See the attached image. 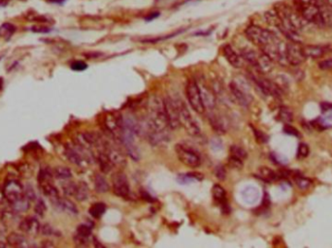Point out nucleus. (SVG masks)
Listing matches in <instances>:
<instances>
[{
  "label": "nucleus",
  "instance_id": "nucleus-1",
  "mask_svg": "<svg viewBox=\"0 0 332 248\" xmlns=\"http://www.w3.org/2000/svg\"><path fill=\"white\" fill-rule=\"evenodd\" d=\"M148 131L168 132L169 128L165 117L163 100L159 97H153L149 103L148 113ZM148 133V132H147Z\"/></svg>",
  "mask_w": 332,
  "mask_h": 248
},
{
  "label": "nucleus",
  "instance_id": "nucleus-2",
  "mask_svg": "<svg viewBox=\"0 0 332 248\" xmlns=\"http://www.w3.org/2000/svg\"><path fill=\"white\" fill-rule=\"evenodd\" d=\"M295 10L309 22L317 26L326 25L322 8L310 0H295Z\"/></svg>",
  "mask_w": 332,
  "mask_h": 248
},
{
  "label": "nucleus",
  "instance_id": "nucleus-3",
  "mask_svg": "<svg viewBox=\"0 0 332 248\" xmlns=\"http://www.w3.org/2000/svg\"><path fill=\"white\" fill-rule=\"evenodd\" d=\"M245 33L248 39L259 48L266 46L267 44L271 43L273 40H275L278 37L273 32L267 29H264L260 26H257V25H250L246 29Z\"/></svg>",
  "mask_w": 332,
  "mask_h": 248
},
{
  "label": "nucleus",
  "instance_id": "nucleus-4",
  "mask_svg": "<svg viewBox=\"0 0 332 248\" xmlns=\"http://www.w3.org/2000/svg\"><path fill=\"white\" fill-rule=\"evenodd\" d=\"M179 112V119L180 124L183 125L185 130L192 136H198L200 134V128L198 126L195 120L193 118L192 114L190 113L187 105L181 99L175 100Z\"/></svg>",
  "mask_w": 332,
  "mask_h": 248
},
{
  "label": "nucleus",
  "instance_id": "nucleus-5",
  "mask_svg": "<svg viewBox=\"0 0 332 248\" xmlns=\"http://www.w3.org/2000/svg\"><path fill=\"white\" fill-rule=\"evenodd\" d=\"M177 156L179 158V160L186 166L190 167V168H197L200 166L201 164V157L198 154V152L194 149L193 147L183 144V143H179L176 145L175 147Z\"/></svg>",
  "mask_w": 332,
  "mask_h": 248
},
{
  "label": "nucleus",
  "instance_id": "nucleus-6",
  "mask_svg": "<svg viewBox=\"0 0 332 248\" xmlns=\"http://www.w3.org/2000/svg\"><path fill=\"white\" fill-rule=\"evenodd\" d=\"M187 96L191 107L197 114H203L205 112V107L203 104L201 92L197 82L191 80L187 86Z\"/></svg>",
  "mask_w": 332,
  "mask_h": 248
},
{
  "label": "nucleus",
  "instance_id": "nucleus-7",
  "mask_svg": "<svg viewBox=\"0 0 332 248\" xmlns=\"http://www.w3.org/2000/svg\"><path fill=\"white\" fill-rule=\"evenodd\" d=\"M163 106H164V112L165 117L167 120V124L170 129L175 130L180 127V119H179V112L177 108V104L175 99L166 96L163 99Z\"/></svg>",
  "mask_w": 332,
  "mask_h": 248
},
{
  "label": "nucleus",
  "instance_id": "nucleus-8",
  "mask_svg": "<svg viewBox=\"0 0 332 248\" xmlns=\"http://www.w3.org/2000/svg\"><path fill=\"white\" fill-rule=\"evenodd\" d=\"M252 79L264 94L277 98L282 96L283 90L279 88V86L276 83L267 80L259 75H252Z\"/></svg>",
  "mask_w": 332,
  "mask_h": 248
},
{
  "label": "nucleus",
  "instance_id": "nucleus-9",
  "mask_svg": "<svg viewBox=\"0 0 332 248\" xmlns=\"http://www.w3.org/2000/svg\"><path fill=\"white\" fill-rule=\"evenodd\" d=\"M287 59L289 62V65L293 66H298L302 64L305 59V53L303 51V47L299 45V43L296 42H290L287 44Z\"/></svg>",
  "mask_w": 332,
  "mask_h": 248
},
{
  "label": "nucleus",
  "instance_id": "nucleus-10",
  "mask_svg": "<svg viewBox=\"0 0 332 248\" xmlns=\"http://www.w3.org/2000/svg\"><path fill=\"white\" fill-rule=\"evenodd\" d=\"M231 94L238 104L243 107H248L253 100L252 95L249 93L247 87H243L242 83L232 82L229 86Z\"/></svg>",
  "mask_w": 332,
  "mask_h": 248
},
{
  "label": "nucleus",
  "instance_id": "nucleus-11",
  "mask_svg": "<svg viewBox=\"0 0 332 248\" xmlns=\"http://www.w3.org/2000/svg\"><path fill=\"white\" fill-rule=\"evenodd\" d=\"M2 190L10 204L17 202L23 197V186L17 179L7 180Z\"/></svg>",
  "mask_w": 332,
  "mask_h": 248
},
{
  "label": "nucleus",
  "instance_id": "nucleus-12",
  "mask_svg": "<svg viewBox=\"0 0 332 248\" xmlns=\"http://www.w3.org/2000/svg\"><path fill=\"white\" fill-rule=\"evenodd\" d=\"M113 191L121 198H126L130 193L129 182L126 176L123 173H117L113 176Z\"/></svg>",
  "mask_w": 332,
  "mask_h": 248
},
{
  "label": "nucleus",
  "instance_id": "nucleus-13",
  "mask_svg": "<svg viewBox=\"0 0 332 248\" xmlns=\"http://www.w3.org/2000/svg\"><path fill=\"white\" fill-rule=\"evenodd\" d=\"M19 228L21 233L28 234L31 236H36L40 233L41 223L37 217L27 216V217H24L20 221Z\"/></svg>",
  "mask_w": 332,
  "mask_h": 248
},
{
  "label": "nucleus",
  "instance_id": "nucleus-14",
  "mask_svg": "<svg viewBox=\"0 0 332 248\" xmlns=\"http://www.w3.org/2000/svg\"><path fill=\"white\" fill-rule=\"evenodd\" d=\"M222 53L226 60L229 62L231 66L234 68H242L244 66V59L241 54H238L231 46L225 45L222 48Z\"/></svg>",
  "mask_w": 332,
  "mask_h": 248
},
{
  "label": "nucleus",
  "instance_id": "nucleus-15",
  "mask_svg": "<svg viewBox=\"0 0 332 248\" xmlns=\"http://www.w3.org/2000/svg\"><path fill=\"white\" fill-rule=\"evenodd\" d=\"M199 89H200V92H201V96H202L205 109L210 110V111L214 110L217 105V100H216L215 94L213 93V90L210 89L205 85H200Z\"/></svg>",
  "mask_w": 332,
  "mask_h": 248
},
{
  "label": "nucleus",
  "instance_id": "nucleus-16",
  "mask_svg": "<svg viewBox=\"0 0 332 248\" xmlns=\"http://www.w3.org/2000/svg\"><path fill=\"white\" fill-rule=\"evenodd\" d=\"M64 153H65L66 158L74 165L83 166V164L85 163V156L80 151V149L75 148L74 146H70V145L66 146Z\"/></svg>",
  "mask_w": 332,
  "mask_h": 248
},
{
  "label": "nucleus",
  "instance_id": "nucleus-17",
  "mask_svg": "<svg viewBox=\"0 0 332 248\" xmlns=\"http://www.w3.org/2000/svg\"><path fill=\"white\" fill-rule=\"evenodd\" d=\"M212 195L217 204H219L222 209V211H226V213L229 212V208L227 206V200H226V192L225 190L219 184H215L212 188Z\"/></svg>",
  "mask_w": 332,
  "mask_h": 248
},
{
  "label": "nucleus",
  "instance_id": "nucleus-18",
  "mask_svg": "<svg viewBox=\"0 0 332 248\" xmlns=\"http://www.w3.org/2000/svg\"><path fill=\"white\" fill-rule=\"evenodd\" d=\"M105 153L107 154L108 158L110 159L111 163L113 166L121 167L125 164V157L124 155L117 148L113 146H107L105 149Z\"/></svg>",
  "mask_w": 332,
  "mask_h": 248
},
{
  "label": "nucleus",
  "instance_id": "nucleus-19",
  "mask_svg": "<svg viewBox=\"0 0 332 248\" xmlns=\"http://www.w3.org/2000/svg\"><path fill=\"white\" fill-rule=\"evenodd\" d=\"M258 177L267 182H274V181H278L281 180V174L280 171L279 172H275L274 170L267 168V167H261L258 170Z\"/></svg>",
  "mask_w": 332,
  "mask_h": 248
},
{
  "label": "nucleus",
  "instance_id": "nucleus-20",
  "mask_svg": "<svg viewBox=\"0 0 332 248\" xmlns=\"http://www.w3.org/2000/svg\"><path fill=\"white\" fill-rule=\"evenodd\" d=\"M40 185H41V190H42L43 194L48 199H50L53 204H55L59 199V190L50 181L42 182V183H40Z\"/></svg>",
  "mask_w": 332,
  "mask_h": 248
},
{
  "label": "nucleus",
  "instance_id": "nucleus-21",
  "mask_svg": "<svg viewBox=\"0 0 332 248\" xmlns=\"http://www.w3.org/2000/svg\"><path fill=\"white\" fill-rule=\"evenodd\" d=\"M7 244L13 248H28L30 245L25 236L18 233H12L7 237Z\"/></svg>",
  "mask_w": 332,
  "mask_h": 248
},
{
  "label": "nucleus",
  "instance_id": "nucleus-22",
  "mask_svg": "<svg viewBox=\"0 0 332 248\" xmlns=\"http://www.w3.org/2000/svg\"><path fill=\"white\" fill-rule=\"evenodd\" d=\"M303 51H304L306 58L310 57V58L317 59V58L324 56L327 53V48L323 46H315V45L305 46L303 47Z\"/></svg>",
  "mask_w": 332,
  "mask_h": 248
},
{
  "label": "nucleus",
  "instance_id": "nucleus-23",
  "mask_svg": "<svg viewBox=\"0 0 332 248\" xmlns=\"http://www.w3.org/2000/svg\"><path fill=\"white\" fill-rule=\"evenodd\" d=\"M55 205L60 209L61 211L70 213V214H78V208L76 207V205L71 202L69 199L65 198H60L55 203Z\"/></svg>",
  "mask_w": 332,
  "mask_h": 248
},
{
  "label": "nucleus",
  "instance_id": "nucleus-24",
  "mask_svg": "<svg viewBox=\"0 0 332 248\" xmlns=\"http://www.w3.org/2000/svg\"><path fill=\"white\" fill-rule=\"evenodd\" d=\"M80 142L81 144L84 146H92V145H96L98 144V142H100V138L98 137V134L93 133V132H85L83 134L80 135Z\"/></svg>",
  "mask_w": 332,
  "mask_h": 248
},
{
  "label": "nucleus",
  "instance_id": "nucleus-25",
  "mask_svg": "<svg viewBox=\"0 0 332 248\" xmlns=\"http://www.w3.org/2000/svg\"><path fill=\"white\" fill-rule=\"evenodd\" d=\"M89 196H90V189L88 187V184L84 181L78 182L76 191L74 194L75 199L80 202H83V201H86L89 198Z\"/></svg>",
  "mask_w": 332,
  "mask_h": 248
},
{
  "label": "nucleus",
  "instance_id": "nucleus-26",
  "mask_svg": "<svg viewBox=\"0 0 332 248\" xmlns=\"http://www.w3.org/2000/svg\"><path fill=\"white\" fill-rule=\"evenodd\" d=\"M29 206H30V202L24 196L20 198V200H18L17 202L11 204L12 212L17 213H25L29 209Z\"/></svg>",
  "mask_w": 332,
  "mask_h": 248
},
{
  "label": "nucleus",
  "instance_id": "nucleus-27",
  "mask_svg": "<svg viewBox=\"0 0 332 248\" xmlns=\"http://www.w3.org/2000/svg\"><path fill=\"white\" fill-rule=\"evenodd\" d=\"M95 187L98 193H106L109 191V184L102 175H97L95 178Z\"/></svg>",
  "mask_w": 332,
  "mask_h": 248
},
{
  "label": "nucleus",
  "instance_id": "nucleus-28",
  "mask_svg": "<svg viewBox=\"0 0 332 248\" xmlns=\"http://www.w3.org/2000/svg\"><path fill=\"white\" fill-rule=\"evenodd\" d=\"M53 174H54V177L56 178L61 179V180H67V179L72 177V173H71L70 169H68L66 167H62V166H59V167L55 168L53 170Z\"/></svg>",
  "mask_w": 332,
  "mask_h": 248
},
{
  "label": "nucleus",
  "instance_id": "nucleus-29",
  "mask_svg": "<svg viewBox=\"0 0 332 248\" xmlns=\"http://www.w3.org/2000/svg\"><path fill=\"white\" fill-rule=\"evenodd\" d=\"M293 179L295 181L297 187L300 190H306V189L310 188V186L312 184L311 180L306 178V177H302V175L299 172H295L294 177H293Z\"/></svg>",
  "mask_w": 332,
  "mask_h": 248
},
{
  "label": "nucleus",
  "instance_id": "nucleus-30",
  "mask_svg": "<svg viewBox=\"0 0 332 248\" xmlns=\"http://www.w3.org/2000/svg\"><path fill=\"white\" fill-rule=\"evenodd\" d=\"M278 118H279L280 122H282L285 124H290L293 121V114L291 109H289L287 107H282L279 110Z\"/></svg>",
  "mask_w": 332,
  "mask_h": 248
},
{
  "label": "nucleus",
  "instance_id": "nucleus-31",
  "mask_svg": "<svg viewBox=\"0 0 332 248\" xmlns=\"http://www.w3.org/2000/svg\"><path fill=\"white\" fill-rule=\"evenodd\" d=\"M106 213V206L103 203H96L90 209V214L94 218H100Z\"/></svg>",
  "mask_w": 332,
  "mask_h": 248
},
{
  "label": "nucleus",
  "instance_id": "nucleus-32",
  "mask_svg": "<svg viewBox=\"0 0 332 248\" xmlns=\"http://www.w3.org/2000/svg\"><path fill=\"white\" fill-rule=\"evenodd\" d=\"M16 32V27L14 24L6 22L3 23L0 26V37L4 38V39H9L13 36V34Z\"/></svg>",
  "mask_w": 332,
  "mask_h": 248
},
{
  "label": "nucleus",
  "instance_id": "nucleus-33",
  "mask_svg": "<svg viewBox=\"0 0 332 248\" xmlns=\"http://www.w3.org/2000/svg\"><path fill=\"white\" fill-rule=\"evenodd\" d=\"M247 156H248L247 151L244 148H242L241 146L232 145L230 147V157L238 159L240 161H243L247 158Z\"/></svg>",
  "mask_w": 332,
  "mask_h": 248
},
{
  "label": "nucleus",
  "instance_id": "nucleus-34",
  "mask_svg": "<svg viewBox=\"0 0 332 248\" xmlns=\"http://www.w3.org/2000/svg\"><path fill=\"white\" fill-rule=\"evenodd\" d=\"M98 161H99V165H100V168H101L102 172H105V173L110 172L111 169L113 168V164L111 163L110 159L108 158V156L105 153V151L99 153Z\"/></svg>",
  "mask_w": 332,
  "mask_h": 248
},
{
  "label": "nucleus",
  "instance_id": "nucleus-35",
  "mask_svg": "<svg viewBox=\"0 0 332 248\" xmlns=\"http://www.w3.org/2000/svg\"><path fill=\"white\" fill-rule=\"evenodd\" d=\"M209 121H210V124H211V126L213 127V129L217 132V133H220V134H223L225 133V128H224V124L221 122V119L216 116V115H210L209 116Z\"/></svg>",
  "mask_w": 332,
  "mask_h": 248
},
{
  "label": "nucleus",
  "instance_id": "nucleus-36",
  "mask_svg": "<svg viewBox=\"0 0 332 248\" xmlns=\"http://www.w3.org/2000/svg\"><path fill=\"white\" fill-rule=\"evenodd\" d=\"M243 198L247 203H254L258 198V193L254 188L248 187L243 192Z\"/></svg>",
  "mask_w": 332,
  "mask_h": 248
},
{
  "label": "nucleus",
  "instance_id": "nucleus-37",
  "mask_svg": "<svg viewBox=\"0 0 332 248\" xmlns=\"http://www.w3.org/2000/svg\"><path fill=\"white\" fill-rule=\"evenodd\" d=\"M0 212H1L2 214L12 212L11 204L6 199V197H5L4 193H3V190H0Z\"/></svg>",
  "mask_w": 332,
  "mask_h": 248
},
{
  "label": "nucleus",
  "instance_id": "nucleus-38",
  "mask_svg": "<svg viewBox=\"0 0 332 248\" xmlns=\"http://www.w3.org/2000/svg\"><path fill=\"white\" fill-rule=\"evenodd\" d=\"M92 231H93V227L89 224H80L77 228V234L86 238H90L92 235Z\"/></svg>",
  "mask_w": 332,
  "mask_h": 248
},
{
  "label": "nucleus",
  "instance_id": "nucleus-39",
  "mask_svg": "<svg viewBox=\"0 0 332 248\" xmlns=\"http://www.w3.org/2000/svg\"><path fill=\"white\" fill-rule=\"evenodd\" d=\"M40 233L43 236H47V237H52V236H59V232L53 228L50 224H43L41 225V230Z\"/></svg>",
  "mask_w": 332,
  "mask_h": 248
},
{
  "label": "nucleus",
  "instance_id": "nucleus-40",
  "mask_svg": "<svg viewBox=\"0 0 332 248\" xmlns=\"http://www.w3.org/2000/svg\"><path fill=\"white\" fill-rule=\"evenodd\" d=\"M125 147H126L127 153H128V155H129L130 158H132V159L135 160V161L139 160V158H140V153H139V150H138L137 146L134 145V143L127 144V145H125Z\"/></svg>",
  "mask_w": 332,
  "mask_h": 248
},
{
  "label": "nucleus",
  "instance_id": "nucleus-41",
  "mask_svg": "<svg viewBox=\"0 0 332 248\" xmlns=\"http://www.w3.org/2000/svg\"><path fill=\"white\" fill-rule=\"evenodd\" d=\"M76 187H77V183L73 182V181H69L67 183H65L63 185V193L65 194V196H74L75 191H76Z\"/></svg>",
  "mask_w": 332,
  "mask_h": 248
},
{
  "label": "nucleus",
  "instance_id": "nucleus-42",
  "mask_svg": "<svg viewBox=\"0 0 332 248\" xmlns=\"http://www.w3.org/2000/svg\"><path fill=\"white\" fill-rule=\"evenodd\" d=\"M34 212L39 216H43L45 213L47 212V206L42 199H38V201L36 202V205L34 207Z\"/></svg>",
  "mask_w": 332,
  "mask_h": 248
},
{
  "label": "nucleus",
  "instance_id": "nucleus-43",
  "mask_svg": "<svg viewBox=\"0 0 332 248\" xmlns=\"http://www.w3.org/2000/svg\"><path fill=\"white\" fill-rule=\"evenodd\" d=\"M53 176H54L53 171H51L50 169L46 168V169L41 170L40 175H39V181H40V183L50 181V179L53 177Z\"/></svg>",
  "mask_w": 332,
  "mask_h": 248
},
{
  "label": "nucleus",
  "instance_id": "nucleus-44",
  "mask_svg": "<svg viewBox=\"0 0 332 248\" xmlns=\"http://www.w3.org/2000/svg\"><path fill=\"white\" fill-rule=\"evenodd\" d=\"M23 196L31 203L36 200V193L35 190L31 185H26L25 188H23Z\"/></svg>",
  "mask_w": 332,
  "mask_h": 248
},
{
  "label": "nucleus",
  "instance_id": "nucleus-45",
  "mask_svg": "<svg viewBox=\"0 0 332 248\" xmlns=\"http://www.w3.org/2000/svg\"><path fill=\"white\" fill-rule=\"evenodd\" d=\"M309 155V146L306 143H300L297 149V157L299 159L306 158Z\"/></svg>",
  "mask_w": 332,
  "mask_h": 248
},
{
  "label": "nucleus",
  "instance_id": "nucleus-46",
  "mask_svg": "<svg viewBox=\"0 0 332 248\" xmlns=\"http://www.w3.org/2000/svg\"><path fill=\"white\" fill-rule=\"evenodd\" d=\"M88 68V65L86 62L81 61V60H77L72 62L71 64V69L77 72H81V71H85Z\"/></svg>",
  "mask_w": 332,
  "mask_h": 248
},
{
  "label": "nucleus",
  "instance_id": "nucleus-47",
  "mask_svg": "<svg viewBox=\"0 0 332 248\" xmlns=\"http://www.w3.org/2000/svg\"><path fill=\"white\" fill-rule=\"evenodd\" d=\"M31 29H32V31H34L36 33H47V32L51 31L50 27H48L47 25H42V24L34 25Z\"/></svg>",
  "mask_w": 332,
  "mask_h": 248
},
{
  "label": "nucleus",
  "instance_id": "nucleus-48",
  "mask_svg": "<svg viewBox=\"0 0 332 248\" xmlns=\"http://www.w3.org/2000/svg\"><path fill=\"white\" fill-rule=\"evenodd\" d=\"M284 131L285 133L289 134V135H292V136H295V137H299V132L293 128V126H291L290 124H286L285 127H284Z\"/></svg>",
  "mask_w": 332,
  "mask_h": 248
},
{
  "label": "nucleus",
  "instance_id": "nucleus-49",
  "mask_svg": "<svg viewBox=\"0 0 332 248\" xmlns=\"http://www.w3.org/2000/svg\"><path fill=\"white\" fill-rule=\"evenodd\" d=\"M215 174H216V177H217L220 180H223V179L225 178V177H226V171H225L224 167H222V166H219V167L216 168Z\"/></svg>",
  "mask_w": 332,
  "mask_h": 248
},
{
  "label": "nucleus",
  "instance_id": "nucleus-50",
  "mask_svg": "<svg viewBox=\"0 0 332 248\" xmlns=\"http://www.w3.org/2000/svg\"><path fill=\"white\" fill-rule=\"evenodd\" d=\"M319 67L322 70H332V59H326L322 62H320Z\"/></svg>",
  "mask_w": 332,
  "mask_h": 248
},
{
  "label": "nucleus",
  "instance_id": "nucleus-51",
  "mask_svg": "<svg viewBox=\"0 0 332 248\" xmlns=\"http://www.w3.org/2000/svg\"><path fill=\"white\" fill-rule=\"evenodd\" d=\"M254 134H255L256 139H257L258 142H267V137L262 132L254 130Z\"/></svg>",
  "mask_w": 332,
  "mask_h": 248
},
{
  "label": "nucleus",
  "instance_id": "nucleus-52",
  "mask_svg": "<svg viewBox=\"0 0 332 248\" xmlns=\"http://www.w3.org/2000/svg\"><path fill=\"white\" fill-rule=\"evenodd\" d=\"M311 2H313V3H315V4H317L318 6H320L321 8L322 7H324L325 5H327V3H326V0H310Z\"/></svg>",
  "mask_w": 332,
  "mask_h": 248
},
{
  "label": "nucleus",
  "instance_id": "nucleus-53",
  "mask_svg": "<svg viewBox=\"0 0 332 248\" xmlns=\"http://www.w3.org/2000/svg\"><path fill=\"white\" fill-rule=\"evenodd\" d=\"M322 109H323V111L331 110V109H332V105L329 104V103H324V104H322Z\"/></svg>",
  "mask_w": 332,
  "mask_h": 248
},
{
  "label": "nucleus",
  "instance_id": "nucleus-54",
  "mask_svg": "<svg viewBox=\"0 0 332 248\" xmlns=\"http://www.w3.org/2000/svg\"><path fill=\"white\" fill-rule=\"evenodd\" d=\"M159 16V13H157V12H156V13H154V14H152V15H150L149 17H147V20H152V19H154V18H157Z\"/></svg>",
  "mask_w": 332,
  "mask_h": 248
},
{
  "label": "nucleus",
  "instance_id": "nucleus-55",
  "mask_svg": "<svg viewBox=\"0 0 332 248\" xmlns=\"http://www.w3.org/2000/svg\"><path fill=\"white\" fill-rule=\"evenodd\" d=\"M49 2H51V3H58V4H60V3H62L64 0H48Z\"/></svg>",
  "mask_w": 332,
  "mask_h": 248
}]
</instances>
